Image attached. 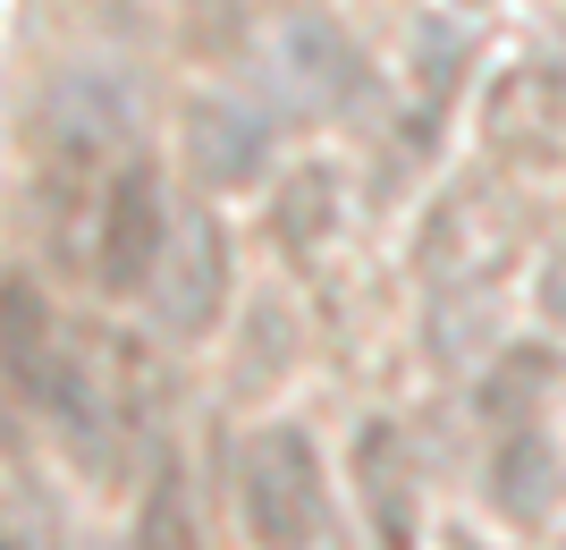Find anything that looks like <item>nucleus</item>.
Listing matches in <instances>:
<instances>
[{
  "label": "nucleus",
  "mask_w": 566,
  "mask_h": 550,
  "mask_svg": "<svg viewBox=\"0 0 566 550\" xmlns=\"http://www.w3.org/2000/svg\"><path fill=\"white\" fill-rule=\"evenodd\" d=\"M43 415L60 424L69 457L85 475H118L153 449V424H161V364L153 347L127 331H69L60 347V373L43 390Z\"/></svg>",
  "instance_id": "nucleus-1"
},
{
  "label": "nucleus",
  "mask_w": 566,
  "mask_h": 550,
  "mask_svg": "<svg viewBox=\"0 0 566 550\" xmlns=\"http://www.w3.org/2000/svg\"><path fill=\"white\" fill-rule=\"evenodd\" d=\"M136 144V94L118 85L111 69H60L51 94L34 102V127H25V162L43 178H118V162Z\"/></svg>",
  "instance_id": "nucleus-2"
},
{
  "label": "nucleus",
  "mask_w": 566,
  "mask_h": 550,
  "mask_svg": "<svg viewBox=\"0 0 566 550\" xmlns=\"http://www.w3.org/2000/svg\"><path fill=\"white\" fill-rule=\"evenodd\" d=\"M254 69L280 94V111H296V120H338L364 94V51L331 9H280L254 34Z\"/></svg>",
  "instance_id": "nucleus-3"
},
{
  "label": "nucleus",
  "mask_w": 566,
  "mask_h": 550,
  "mask_svg": "<svg viewBox=\"0 0 566 550\" xmlns=\"http://www.w3.org/2000/svg\"><path fill=\"white\" fill-rule=\"evenodd\" d=\"M237 508L254 550H313L322 533V457L296 424H262L237 449Z\"/></svg>",
  "instance_id": "nucleus-4"
},
{
  "label": "nucleus",
  "mask_w": 566,
  "mask_h": 550,
  "mask_svg": "<svg viewBox=\"0 0 566 550\" xmlns=\"http://www.w3.org/2000/svg\"><path fill=\"white\" fill-rule=\"evenodd\" d=\"M153 297V322L169 339H203L229 305V229H220L212 204L195 195H169V238H161V263L144 280Z\"/></svg>",
  "instance_id": "nucleus-5"
},
{
  "label": "nucleus",
  "mask_w": 566,
  "mask_h": 550,
  "mask_svg": "<svg viewBox=\"0 0 566 550\" xmlns=\"http://www.w3.org/2000/svg\"><path fill=\"white\" fill-rule=\"evenodd\" d=\"M161 238H169L161 169H153V162H118V178L102 187L85 288H102V297H144V280H153V263H161Z\"/></svg>",
  "instance_id": "nucleus-6"
},
{
  "label": "nucleus",
  "mask_w": 566,
  "mask_h": 550,
  "mask_svg": "<svg viewBox=\"0 0 566 550\" xmlns=\"http://www.w3.org/2000/svg\"><path fill=\"white\" fill-rule=\"evenodd\" d=\"M482 136H491L499 162H516V169L566 162V69H549V60L507 69L491 85V102H482Z\"/></svg>",
  "instance_id": "nucleus-7"
},
{
  "label": "nucleus",
  "mask_w": 566,
  "mask_h": 550,
  "mask_svg": "<svg viewBox=\"0 0 566 550\" xmlns=\"http://www.w3.org/2000/svg\"><path fill=\"white\" fill-rule=\"evenodd\" d=\"M178 153H187L203 195L254 187L262 169H271V120L237 94H195L187 111H178Z\"/></svg>",
  "instance_id": "nucleus-8"
},
{
  "label": "nucleus",
  "mask_w": 566,
  "mask_h": 550,
  "mask_svg": "<svg viewBox=\"0 0 566 550\" xmlns=\"http://www.w3.org/2000/svg\"><path fill=\"white\" fill-rule=\"evenodd\" d=\"M507 246H516V212H499L491 195H482V178H465V187L440 204V220H431L423 263H431L440 288H465V280H491V271L507 263Z\"/></svg>",
  "instance_id": "nucleus-9"
},
{
  "label": "nucleus",
  "mask_w": 566,
  "mask_h": 550,
  "mask_svg": "<svg viewBox=\"0 0 566 550\" xmlns=\"http://www.w3.org/2000/svg\"><path fill=\"white\" fill-rule=\"evenodd\" d=\"M60 347H69V322L51 313L34 271H9V280H0V364H9V382H18L34 407H43L51 373H60Z\"/></svg>",
  "instance_id": "nucleus-10"
},
{
  "label": "nucleus",
  "mask_w": 566,
  "mask_h": 550,
  "mask_svg": "<svg viewBox=\"0 0 566 550\" xmlns=\"http://www.w3.org/2000/svg\"><path fill=\"white\" fill-rule=\"evenodd\" d=\"M355 482H364V517L380 550H415V457L398 424H373L355 440Z\"/></svg>",
  "instance_id": "nucleus-11"
},
{
  "label": "nucleus",
  "mask_w": 566,
  "mask_h": 550,
  "mask_svg": "<svg viewBox=\"0 0 566 550\" xmlns=\"http://www.w3.org/2000/svg\"><path fill=\"white\" fill-rule=\"evenodd\" d=\"M491 500L516 517V526H542L549 508H558V449H549L533 424H507V440H499L491 457Z\"/></svg>",
  "instance_id": "nucleus-12"
},
{
  "label": "nucleus",
  "mask_w": 566,
  "mask_h": 550,
  "mask_svg": "<svg viewBox=\"0 0 566 550\" xmlns=\"http://www.w3.org/2000/svg\"><path fill=\"white\" fill-rule=\"evenodd\" d=\"M338 212H347V204H338V169L313 162V169H296V178L280 187L271 229H280L287 255H322V246H331V229H338Z\"/></svg>",
  "instance_id": "nucleus-13"
},
{
  "label": "nucleus",
  "mask_w": 566,
  "mask_h": 550,
  "mask_svg": "<svg viewBox=\"0 0 566 550\" xmlns=\"http://www.w3.org/2000/svg\"><path fill=\"white\" fill-rule=\"evenodd\" d=\"M549 382H558V364H549L542 347H516V356H507L491 382H482V407H491L499 424H524V415H533V398H542Z\"/></svg>",
  "instance_id": "nucleus-14"
},
{
  "label": "nucleus",
  "mask_w": 566,
  "mask_h": 550,
  "mask_svg": "<svg viewBox=\"0 0 566 550\" xmlns=\"http://www.w3.org/2000/svg\"><path fill=\"white\" fill-rule=\"evenodd\" d=\"M136 550H203V542H195V508H187V482H178V466H169V475L144 491Z\"/></svg>",
  "instance_id": "nucleus-15"
},
{
  "label": "nucleus",
  "mask_w": 566,
  "mask_h": 550,
  "mask_svg": "<svg viewBox=\"0 0 566 550\" xmlns=\"http://www.w3.org/2000/svg\"><path fill=\"white\" fill-rule=\"evenodd\" d=\"M542 313H549V322H566V255L542 271Z\"/></svg>",
  "instance_id": "nucleus-16"
},
{
  "label": "nucleus",
  "mask_w": 566,
  "mask_h": 550,
  "mask_svg": "<svg viewBox=\"0 0 566 550\" xmlns=\"http://www.w3.org/2000/svg\"><path fill=\"white\" fill-rule=\"evenodd\" d=\"M0 550H25V542H18V533H0Z\"/></svg>",
  "instance_id": "nucleus-17"
}]
</instances>
